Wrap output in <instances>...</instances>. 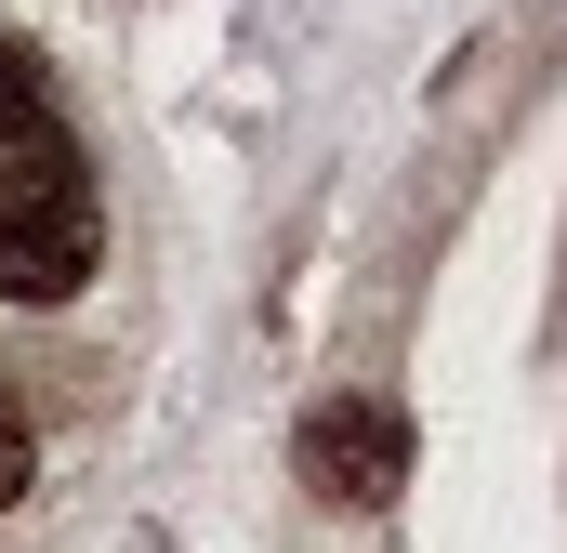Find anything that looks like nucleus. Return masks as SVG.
<instances>
[{"instance_id": "nucleus-1", "label": "nucleus", "mask_w": 567, "mask_h": 553, "mask_svg": "<svg viewBox=\"0 0 567 553\" xmlns=\"http://www.w3.org/2000/svg\"><path fill=\"white\" fill-rule=\"evenodd\" d=\"M93 251H106V225H93L80 145L66 133H13L0 145V290L13 303H66L93 276Z\"/></svg>"}, {"instance_id": "nucleus-3", "label": "nucleus", "mask_w": 567, "mask_h": 553, "mask_svg": "<svg viewBox=\"0 0 567 553\" xmlns=\"http://www.w3.org/2000/svg\"><path fill=\"white\" fill-rule=\"evenodd\" d=\"M13 133H40V66L0 40V145H13Z\"/></svg>"}, {"instance_id": "nucleus-2", "label": "nucleus", "mask_w": 567, "mask_h": 553, "mask_svg": "<svg viewBox=\"0 0 567 553\" xmlns=\"http://www.w3.org/2000/svg\"><path fill=\"white\" fill-rule=\"evenodd\" d=\"M290 448H303V488L343 501V514H370V501L410 488V409L396 396H317Z\"/></svg>"}, {"instance_id": "nucleus-4", "label": "nucleus", "mask_w": 567, "mask_h": 553, "mask_svg": "<svg viewBox=\"0 0 567 553\" xmlns=\"http://www.w3.org/2000/svg\"><path fill=\"white\" fill-rule=\"evenodd\" d=\"M27 474H40V448H27V409L0 396V501H27Z\"/></svg>"}]
</instances>
